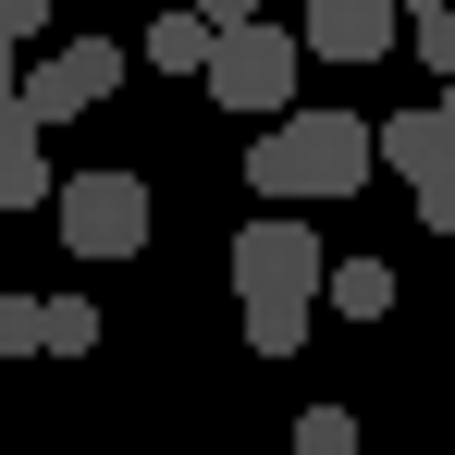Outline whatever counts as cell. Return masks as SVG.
<instances>
[{
  "label": "cell",
  "mask_w": 455,
  "mask_h": 455,
  "mask_svg": "<svg viewBox=\"0 0 455 455\" xmlns=\"http://www.w3.org/2000/svg\"><path fill=\"white\" fill-rule=\"evenodd\" d=\"M370 111H271L259 136H246V197L259 210H345V197H370Z\"/></svg>",
  "instance_id": "cell-1"
},
{
  "label": "cell",
  "mask_w": 455,
  "mask_h": 455,
  "mask_svg": "<svg viewBox=\"0 0 455 455\" xmlns=\"http://www.w3.org/2000/svg\"><path fill=\"white\" fill-rule=\"evenodd\" d=\"M296 25H271V12H234V25H210V62H197V86L222 99L234 124H271V111H296Z\"/></svg>",
  "instance_id": "cell-2"
},
{
  "label": "cell",
  "mask_w": 455,
  "mask_h": 455,
  "mask_svg": "<svg viewBox=\"0 0 455 455\" xmlns=\"http://www.w3.org/2000/svg\"><path fill=\"white\" fill-rule=\"evenodd\" d=\"M50 222H62L75 259H136L148 246V185L136 172H62L50 185Z\"/></svg>",
  "instance_id": "cell-3"
},
{
  "label": "cell",
  "mask_w": 455,
  "mask_h": 455,
  "mask_svg": "<svg viewBox=\"0 0 455 455\" xmlns=\"http://www.w3.org/2000/svg\"><path fill=\"white\" fill-rule=\"evenodd\" d=\"M111 86H124V50H111V37H75V50H50L37 75H12V111H25V124L50 136V124H75V111H99Z\"/></svg>",
  "instance_id": "cell-4"
},
{
  "label": "cell",
  "mask_w": 455,
  "mask_h": 455,
  "mask_svg": "<svg viewBox=\"0 0 455 455\" xmlns=\"http://www.w3.org/2000/svg\"><path fill=\"white\" fill-rule=\"evenodd\" d=\"M234 296H320V234L307 222H246L234 234Z\"/></svg>",
  "instance_id": "cell-5"
},
{
  "label": "cell",
  "mask_w": 455,
  "mask_h": 455,
  "mask_svg": "<svg viewBox=\"0 0 455 455\" xmlns=\"http://www.w3.org/2000/svg\"><path fill=\"white\" fill-rule=\"evenodd\" d=\"M406 37V0H307L296 12V50H320V62H381Z\"/></svg>",
  "instance_id": "cell-6"
},
{
  "label": "cell",
  "mask_w": 455,
  "mask_h": 455,
  "mask_svg": "<svg viewBox=\"0 0 455 455\" xmlns=\"http://www.w3.org/2000/svg\"><path fill=\"white\" fill-rule=\"evenodd\" d=\"M370 160L419 197V185H443V172H455V136H443V111H431V99H419V111H370Z\"/></svg>",
  "instance_id": "cell-7"
},
{
  "label": "cell",
  "mask_w": 455,
  "mask_h": 455,
  "mask_svg": "<svg viewBox=\"0 0 455 455\" xmlns=\"http://www.w3.org/2000/svg\"><path fill=\"white\" fill-rule=\"evenodd\" d=\"M50 185H62V172H50V148H37V124L0 99V210H50Z\"/></svg>",
  "instance_id": "cell-8"
},
{
  "label": "cell",
  "mask_w": 455,
  "mask_h": 455,
  "mask_svg": "<svg viewBox=\"0 0 455 455\" xmlns=\"http://www.w3.org/2000/svg\"><path fill=\"white\" fill-rule=\"evenodd\" d=\"M320 307H332V320H381V307H394V259H332V271H320Z\"/></svg>",
  "instance_id": "cell-9"
},
{
  "label": "cell",
  "mask_w": 455,
  "mask_h": 455,
  "mask_svg": "<svg viewBox=\"0 0 455 455\" xmlns=\"http://www.w3.org/2000/svg\"><path fill=\"white\" fill-rule=\"evenodd\" d=\"M307 332H320V296H246V345L259 357H296Z\"/></svg>",
  "instance_id": "cell-10"
},
{
  "label": "cell",
  "mask_w": 455,
  "mask_h": 455,
  "mask_svg": "<svg viewBox=\"0 0 455 455\" xmlns=\"http://www.w3.org/2000/svg\"><path fill=\"white\" fill-rule=\"evenodd\" d=\"M37 357H99V307L86 296H37Z\"/></svg>",
  "instance_id": "cell-11"
},
{
  "label": "cell",
  "mask_w": 455,
  "mask_h": 455,
  "mask_svg": "<svg viewBox=\"0 0 455 455\" xmlns=\"http://www.w3.org/2000/svg\"><path fill=\"white\" fill-rule=\"evenodd\" d=\"M210 62V12H160L148 25V75H197Z\"/></svg>",
  "instance_id": "cell-12"
},
{
  "label": "cell",
  "mask_w": 455,
  "mask_h": 455,
  "mask_svg": "<svg viewBox=\"0 0 455 455\" xmlns=\"http://www.w3.org/2000/svg\"><path fill=\"white\" fill-rule=\"evenodd\" d=\"M296 455H357V406H296Z\"/></svg>",
  "instance_id": "cell-13"
},
{
  "label": "cell",
  "mask_w": 455,
  "mask_h": 455,
  "mask_svg": "<svg viewBox=\"0 0 455 455\" xmlns=\"http://www.w3.org/2000/svg\"><path fill=\"white\" fill-rule=\"evenodd\" d=\"M406 25H419V62L455 75V0H406Z\"/></svg>",
  "instance_id": "cell-14"
},
{
  "label": "cell",
  "mask_w": 455,
  "mask_h": 455,
  "mask_svg": "<svg viewBox=\"0 0 455 455\" xmlns=\"http://www.w3.org/2000/svg\"><path fill=\"white\" fill-rule=\"evenodd\" d=\"M0 357H37V296H0Z\"/></svg>",
  "instance_id": "cell-15"
},
{
  "label": "cell",
  "mask_w": 455,
  "mask_h": 455,
  "mask_svg": "<svg viewBox=\"0 0 455 455\" xmlns=\"http://www.w3.org/2000/svg\"><path fill=\"white\" fill-rule=\"evenodd\" d=\"M419 222H431V234L455 246V172H443V185H419Z\"/></svg>",
  "instance_id": "cell-16"
},
{
  "label": "cell",
  "mask_w": 455,
  "mask_h": 455,
  "mask_svg": "<svg viewBox=\"0 0 455 455\" xmlns=\"http://www.w3.org/2000/svg\"><path fill=\"white\" fill-rule=\"evenodd\" d=\"M50 25V0H0V37H37Z\"/></svg>",
  "instance_id": "cell-17"
},
{
  "label": "cell",
  "mask_w": 455,
  "mask_h": 455,
  "mask_svg": "<svg viewBox=\"0 0 455 455\" xmlns=\"http://www.w3.org/2000/svg\"><path fill=\"white\" fill-rule=\"evenodd\" d=\"M185 12H210V25H234V12H271V0H185Z\"/></svg>",
  "instance_id": "cell-18"
},
{
  "label": "cell",
  "mask_w": 455,
  "mask_h": 455,
  "mask_svg": "<svg viewBox=\"0 0 455 455\" xmlns=\"http://www.w3.org/2000/svg\"><path fill=\"white\" fill-rule=\"evenodd\" d=\"M431 111H443V136H455V75H443V99H431Z\"/></svg>",
  "instance_id": "cell-19"
},
{
  "label": "cell",
  "mask_w": 455,
  "mask_h": 455,
  "mask_svg": "<svg viewBox=\"0 0 455 455\" xmlns=\"http://www.w3.org/2000/svg\"><path fill=\"white\" fill-rule=\"evenodd\" d=\"M0 99H12V37H0Z\"/></svg>",
  "instance_id": "cell-20"
}]
</instances>
